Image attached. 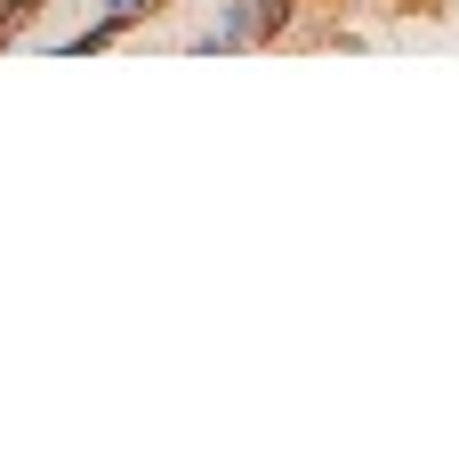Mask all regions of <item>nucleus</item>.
<instances>
[{"label": "nucleus", "instance_id": "obj_1", "mask_svg": "<svg viewBox=\"0 0 459 459\" xmlns=\"http://www.w3.org/2000/svg\"><path fill=\"white\" fill-rule=\"evenodd\" d=\"M161 8H169V0H105V16H97V24H81V32H65L56 48H65V56H97V48H113L121 32H137V24H145V16H161Z\"/></svg>", "mask_w": 459, "mask_h": 459}, {"label": "nucleus", "instance_id": "obj_2", "mask_svg": "<svg viewBox=\"0 0 459 459\" xmlns=\"http://www.w3.org/2000/svg\"><path fill=\"white\" fill-rule=\"evenodd\" d=\"M194 48H202V56H234V48H258V40H250V8H242V0H226V16H218L210 32H194Z\"/></svg>", "mask_w": 459, "mask_h": 459}, {"label": "nucleus", "instance_id": "obj_3", "mask_svg": "<svg viewBox=\"0 0 459 459\" xmlns=\"http://www.w3.org/2000/svg\"><path fill=\"white\" fill-rule=\"evenodd\" d=\"M242 8H250V40L258 48L290 40V24H299V0H242Z\"/></svg>", "mask_w": 459, "mask_h": 459}, {"label": "nucleus", "instance_id": "obj_4", "mask_svg": "<svg viewBox=\"0 0 459 459\" xmlns=\"http://www.w3.org/2000/svg\"><path fill=\"white\" fill-rule=\"evenodd\" d=\"M32 24H40V0H0V48H16Z\"/></svg>", "mask_w": 459, "mask_h": 459}]
</instances>
